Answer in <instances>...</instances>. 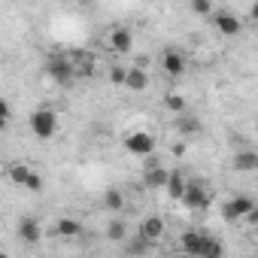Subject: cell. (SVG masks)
Listing matches in <instances>:
<instances>
[{"label":"cell","instance_id":"27","mask_svg":"<svg viewBox=\"0 0 258 258\" xmlns=\"http://www.w3.org/2000/svg\"><path fill=\"white\" fill-rule=\"evenodd\" d=\"M43 185H46V182H43V176H40L37 170H31V176H28L25 188H28V191H43Z\"/></svg>","mask_w":258,"mask_h":258},{"label":"cell","instance_id":"15","mask_svg":"<svg viewBox=\"0 0 258 258\" xmlns=\"http://www.w3.org/2000/svg\"><path fill=\"white\" fill-rule=\"evenodd\" d=\"M198 258H222V243H219L216 237H207V234H201Z\"/></svg>","mask_w":258,"mask_h":258},{"label":"cell","instance_id":"9","mask_svg":"<svg viewBox=\"0 0 258 258\" xmlns=\"http://www.w3.org/2000/svg\"><path fill=\"white\" fill-rule=\"evenodd\" d=\"M213 25H216L219 34H225V37H234V34H240V28H243L234 13H213Z\"/></svg>","mask_w":258,"mask_h":258},{"label":"cell","instance_id":"26","mask_svg":"<svg viewBox=\"0 0 258 258\" xmlns=\"http://www.w3.org/2000/svg\"><path fill=\"white\" fill-rule=\"evenodd\" d=\"M124 73H127V70H124L121 64H112V67H109V82H112V85H124Z\"/></svg>","mask_w":258,"mask_h":258},{"label":"cell","instance_id":"12","mask_svg":"<svg viewBox=\"0 0 258 258\" xmlns=\"http://www.w3.org/2000/svg\"><path fill=\"white\" fill-rule=\"evenodd\" d=\"M131 46H134V34L127 31V28H115V31L109 34V49H112V52L124 55V52H131Z\"/></svg>","mask_w":258,"mask_h":258},{"label":"cell","instance_id":"5","mask_svg":"<svg viewBox=\"0 0 258 258\" xmlns=\"http://www.w3.org/2000/svg\"><path fill=\"white\" fill-rule=\"evenodd\" d=\"M149 161H146V170H143V185L146 188H164L167 185V170L161 167V161L158 158H152V155H146Z\"/></svg>","mask_w":258,"mask_h":258},{"label":"cell","instance_id":"24","mask_svg":"<svg viewBox=\"0 0 258 258\" xmlns=\"http://www.w3.org/2000/svg\"><path fill=\"white\" fill-rule=\"evenodd\" d=\"M164 106H167L170 112H179V115H182V112H185V97L173 91V94H167V97H164Z\"/></svg>","mask_w":258,"mask_h":258},{"label":"cell","instance_id":"18","mask_svg":"<svg viewBox=\"0 0 258 258\" xmlns=\"http://www.w3.org/2000/svg\"><path fill=\"white\" fill-rule=\"evenodd\" d=\"M179 246H182V252H185V255H191V258H198V246H201V234H198V231H185V234L179 237Z\"/></svg>","mask_w":258,"mask_h":258},{"label":"cell","instance_id":"21","mask_svg":"<svg viewBox=\"0 0 258 258\" xmlns=\"http://www.w3.org/2000/svg\"><path fill=\"white\" fill-rule=\"evenodd\" d=\"M103 207H106L109 213H118V210L124 207V195H121L118 188H109V191L103 195Z\"/></svg>","mask_w":258,"mask_h":258},{"label":"cell","instance_id":"30","mask_svg":"<svg viewBox=\"0 0 258 258\" xmlns=\"http://www.w3.org/2000/svg\"><path fill=\"white\" fill-rule=\"evenodd\" d=\"M0 258H10V255H7V252H0Z\"/></svg>","mask_w":258,"mask_h":258},{"label":"cell","instance_id":"1","mask_svg":"<svg viewBox=\"0 0 258 258\" xmlns=\"http://www.w3.org/2000/svg\"><path fill=\"white\" fill-rule=\"evenodd\" d=\"M31 131L40 140L55 137V131H58V115H55V109H37V112H31Z\"/></svg>","mask_w":258,"mask_h":258},{"label":"cell","instance_id":"22","mask_svg":"<svg viewBox=\"0 0 258 258\" xmlns=\"http://www.w3.org/2000/svg\"><path fill=\"white\" fill-rule=\"evenodd\" d=\"M55 231H58L61 237H79V234H82V225H79L76 219H61V222L55 225Z\"/></svg>","mask_w":258,"mask_h":258},{"label":"cell","instance_id":"14","mask_svg":"<svg viewBox=\"0 0 258 258\" xmlns=\"http://www.w3.org/2000/svg\"><path fill=\"white\" fill-rule=\"evenodd\" d=\"M124 85L131 88V91H143L146 85H149V76H146V70L143 67H131L124 73Z\"/></svg>","mask_w":258,"mask_h":258},{"label":"cell","instance_id":"25","mask_svg":"<svg viewBox=\"0 0 258 258\" xmlns=\"http://www.w3.org/2000/svg\"><path fill=\"white\" fill-rule=\"evenodd\" d=\"M191 13H198V16H213V4H210V0H191Z\"/></svg>","mask_w":258,"mask_h":258},{"label":"cell","instance_id":"19","mask_svg":"<svg viewBox=\"0 0 258 258\" xmlns=\"http://www.w3.org/2000/svg\"><path fill=\"white\" fill-rule=\"evenodd\" d=\"M106 237H109L112 243H124V240H127V225H124L121 219H112V222L106 225Z\"/></svg>","mask_w":258,"mask_h":258},{"label":"cell","instance_id":"23","mask_svg":"<svg viewBox=\"0 0 258 258\" xmlns=\"http://www.w3.org/2000/svg\"><path fill=\"white\" fill-rule=\"evenodd\" d=\"M149 246H152V243H146L143 237H137V240H131V243H127V246H124V252H127V255H131V258H143V255L149 252Z\"/></svg>","mask_w":258,"mask_h":258},{"label":"cell","instance_id":"11","mask_svg":"<svg viewBox=\"0 0 258 258\" xmlns=\"http://www.w3.org/2000/svg\"><path fill=\"white\" fill-rule=\"evenodd\" d=\"M19 237H22L28 246L40 243V237H43V228H40V222H37L34 216H25V219L19 222Z\"/></svg>","mask_w":258,"mask_h":258},{"label":"cell","instance_id":"16","mask_svg":"<svg viewBox=\"0 0 258 258\" xmlns=\"http://www.w3.org/2000/svg\"><path fill=\"white\" fill-rule=\"evenodd\" d=\"M234 170H243V173H252V170H258V155L255 152H237L234 155Z\"/></svg>","mask_w":258,"mask_h":258},{"label":"cell","instance_id":"6","mask_svg":"<svg viewBox=\"0 0 258 258\" xmlns=\"http://www.w3.org/2000/svg\"><path fill=\"white\" fill-rule=\"evenodd\" d=\"M252 210H255V201L246 198V195H240V198H234V201H228V204L222 207V219H228V222H234V219H246Z\"/></svg>","mask_w":258,"mask_h":258},{"label":"cell","instance_id":"13","mask_svg":"<svg viewBox=\"0 0 258 258\" xmlns=\"http://www.w3.org/2000/svg\"><path fill=\"white\" fill-rule=\"evenodd\" d=\"M167 195L173 198V201H179L182 198V191H185V173L176 167V170H167Z\"/></svg>","mask_w":258,"mask_h":258},{"label":"cell","instance_id":"20","mask_svg":"<svg viewBox=\"0 0 258 258\" xmlns=\"http://www.w3.org/2000/svg\"><path fill=\"white\" fill-rule=\"evenodd\" d=\"M176 131H179V134H198V131H201V121H198L195 115L182 112V115L176 118Z\"/></svg>","mask_w":258,"mask_h":258},{"label":"cell","instance_id":"28","mask_svg":"<svg viewBox=\"0 0 258 258\" xmlns=\"http://www.w3.org/2000/svg\"><path fill=\"white\" fill-rule=\"evenodd\" d=\"M7 121H10V109H0V131L7 127Z\"/></svg>","mask_w":258,"mask_h":258},{"label":"cell","instance_id":"2","mask_svg":"<svg viewBox=\"0 0 258 258\" xmlns=\"http://www.w3.org/2000/svg\"><path fill=\"white\" fill-rule=\"evenodd\" d=\"M46 73H49V79H52V82H58V85L73 82V64H70V58H67L64 52H52V55H49Z\"/></svg>","mask_w":258,"mask_h":258},{"label":"cell","instance_id":"10","mask_svg":"<svg viewBox=\"0 0 258 258\" xmlns=\"http://www.w3.org/2000/svg\"><path fill=\"white\" fill-rule=\"evenodd\" d=\"M161 67H164V73H170V76H182V73H185V55H182L179 49H167L164 58H161Z\"/></svg>","mask_w":258,"mask_h":258},{"label":"cell","instance_id":"8","mask_svg":"<svg viewBox=\"0 0 258 258\" xmlns=\"http://www.w3.org/2000/svg\"><path fill=\"white\" fill-rule=\"evenodd\" d=\"M140 237H143L146 243L161 240V237H164V219H161V216H146L143 225H140Z\"/></svg>","mask_w":258,"mask_h":258},{"label":"cell","instance_id":"3","mask_svg":"<svg viewBox=\"0 0 258 258\" xmlns=\"http://www.w3.org/2000/svg\"><path fill=\"white\" fill-rule=\"evenodd\" d=\"M188 210H204V207H210V201H213V191L204 185V182H185V191H182V198H179Z\"/></svg>","mask_w":258,"mask_h":258},{"label":"cell","instance_id":"17","mask_svg":"<svg viewBox=\"0 0 258 258\" xmlns=\"http://www.w3.org/2000/svg\"><path fill=\"white\" fill-rule=\"evenodd\" d=\"M28 176H31V167H28V164H22V161L7 167V179H10L13 185H25V182H28Z\"/></svg>","mask_w":258,"mask_h":258},{"label":"cell","instance_id":"29","mask_svg":"<svg viewBox=\"0 0 258 258\" xmlns=\"http://www.w3.org/2000/svg\"><path fill=\"white\" fill-rule=\"evenodd\" d=\"M0 109H10V106H7V100H4V97H0Z\"/></svg>","mask_w":258,"mask_h":258},{"label":"cell","instance_id":"7","mask_svg":"<svg viewBox=\"0 0 258 258\" xmlns=\"http://www.w3.org/2000/svg\"><path fill=\"white\" fill-rule=\"evenodd\" d=\"M67 58H70V64H73V79H85V76H91L94 67H97V61H94L91 52H70Z\"/></svg>","mask_w":258,"mask_h":258},{"label":"cell","instance_id":"4","mask_svg":"<svg viewBox=\"0 0 258 258\" xmlns=\"http://www.w3.org/2000/svg\"><path fill=\"white\" fill-rule=\"evenodd\" d=\"M124 149L131 152V155H152V149H155V137L146 134V131H134V134H127V137H124Z\"/></svg>","mask_w":258,"mask_h":258}]
</instances>
